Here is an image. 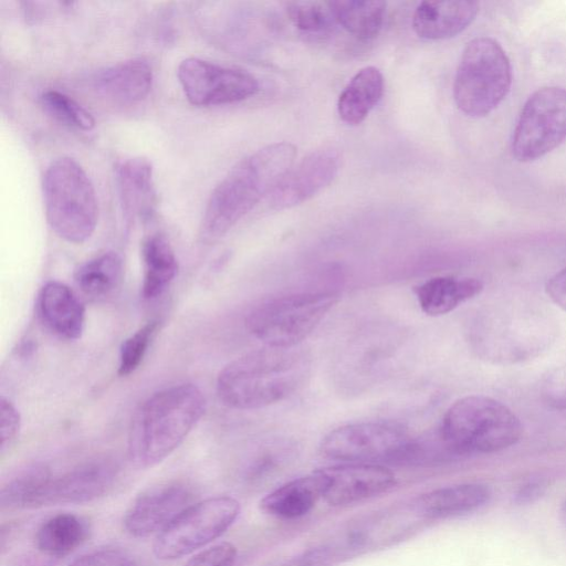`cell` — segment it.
<instances>
[{
  "label": "cell",
  "instance_id": "obj_1",
  "mask_svg": "<svg viewBox=\"0 0 566 566\" xmlns=\"http://www.w3.org/2000/svg\"><path fill=\"white\" fill-rule=\"evenodd\" d=\"M296 148L287 142L268 145L240 160L218 184L207 202L200 237L212 242L224 235L292 168Z\"/></svg>",
  "mask_w": 566,
  "mask_h": 566
},
{
  "label": "cell",
  "instance_id": "obj_2",
  "mask_svg": "<svg viewBox=\"0 0 566 566\" xmlns=\"http://www.w3.org/2000/svg\"><path fill=\"white\" fill-rule=\"evenodd\" d=\"M310 369L308 355L296 346H265L224 366L217 379L218 397L239 410L269 407L298 390Z\"/></svg>",
  "mask_w": 566,
  "mask_h": 566
},
{
  "label": "cell",
  "instance_id": "obj_3",
  "mask_svg": "<svg viewBox=\"0 0 566 566\" xmlns=\"http://www.w3.org/2000/svg\"><path fill=\"white\" fill-rule=\"evenodd\" d=\"M206 411V398L192 384L154 392L135 411L128 432V455L139 469L164 461L186 439Z\"/></svg>",
  "mask_w": 566,
  "mask_h": 566
},
{
  "label": "cell",
  "instance_id": "obj_4",
  "mask_svg": "<svg viewBox=\"0 0 566 566\" xmlns=\"http://www.w3.org/2000/svg\"><path fill=\"white\" fill-rule=\"evenodd\" d=\"M439 436L454 455L490 453L516 443L522 436V423L501 401L472 395L448 408Z\"/></svg>",
  "mask_w": 566,
  "mask_h": 566
},
{
  "label": "cell",
  "instance_id": "obj_5",
  "mask_svg": "<svg viewBox=\"0 0 566 566\" xmlns=\"http://www.w3.org/2000/svg\"><path fill=\"white\" fill-rule=\"evenodd\" d=\"M42 188L52 230L72 243L90 239L98 208L94 187L81 165L70 157L55 159L44 172Z\"/></svg>",
  "mask_w": 566,
  "mask_h": 566
},
{
  "label": "cell",
  "instance_id": "obj_6",
  "mask_svg": "<svg viewBox=\"0 0 566 566\" xmlns=\"http://www.w3.org/2000/svg\"><path fill=\"white\" fill-rule=\"evenodd\" d=\"M512 66L501 44L490 36L472 39L465 45L454 76L453 97L470 117H484L507 96Z\"/></svg>",
  "mask_w": 566,
  "mask_h": 566
},
{
  "label": "cell",
  "instance_id": "obj_7",
  "mask_svg": "<svg viewBox=\"0 0 566 566\" xmlns=\"http://www.w3.org/2000/svg\"><path fill=\"white\" fill-rule=\"evenodd\" d=\"M335 292H303L268 301L250 312L248 331L265 346L295 347L338 302Z\"/></svg>",
  "mask_w": 566,
  "mask_h": 566
},
{
  "label": "cell",
  "instance_id": "obj_8",
  "mask_svg": "<svg viewBox=\"0 0 566 566\" xmlns=\"http://www.w3.org/2000/svg\"><path fill=\"white\" fill-rule=\"evenodd\" d=\"M547 316L530 308L491 311L479 331L478 347L492 363L513 364L545 350L554 338Z\"/></svg>",
  "mask_w": 566,
  "mask_h": 566
},
{
  "label": "cell",
  "instance_id": "obj_9",
  "mask_svg": "<svg viewBox=\"0 0 566 566\" xmlns=\"http://www.w3.org/2000/svg\"><path fill=\"white\" fill-rule=\"evenodd\" d=\"M240 514V503L226 495L192 503L156 535L153 552L158 559L189 555L220 537Z\"/></svg>",
  "mask_w": 566,
  "mask_h": 566
},
{
  "label": "cell",
  "instance_id": "obj_10",
  "mask_svg": "<svg viewBox=\"0 0 566 566\" xmlns=\"http://www.w3.org/2000/svg\"><path fill=\"white\" fill-rule=\"evenodd\" d=\"M416 440L388 421L348 423L328 432L319 446L328 459L348 463L408 462Z\"/></svg>",
  "mask_w": 566,
  "mask_h": 566
},
{
  "label": "cell",
  "instance_id": "obj_11",
  "mask_svg": "<svg viewBox=\"0 0 566 566\" xmlns=\"http://www.w3.org/2000/svg\"><path fill=\"white\" fill-rule=\"evenodd\" d=\"M566 139V88L544 86L525 101L511 139L514 158L539 159Z\"/></svg>",
  "mask_w": 566,
  "mask_h": 566
},
{
  "label": "cell",
  "instance_id": "obj_12",
  "mask_svg": "<svg viewBox=\"0 0 566 566\" xmlns=\"http://www.w3.org/2000/svg\"><path fill=\"white\" fill-rule=\"evenodd\" d=\"M177 75L187 99L197 106L237 103L259 90L256 78L249 72L199 57L182 60Z\"/></svg>",
  "mask_w": 566,
  "mask_h": 566
},
{
  "label": "cell",
  "instance_id": "obj_13",
  "mask_svg": "<svg viewBox=\"0 0 566 566\" xmlns=\"http://www.w3.org/2000/svg\"><path fill=\"white\" fill-rule=\"evenodd\" d=\"M340 155L334 147H321L310 153L276 185L268 197L275 210L298 206L326 188L336 177Z\"/></svg>",
  "mask_w": 566,
  "mask_h": 566
},
{
  "label": "cell",
  "instance_id": "obj_14",
  "mask_svg": "<svg viewBox=\"0 0 566 566\" xmlns=\"http://www.w3.org/2000/svg\"><path fill=\"white\" fill-rule=\"evenodd\" d=\"M189 486L169 482L153 486L138 495L123 518L127 533L135 537L159 534L193 502Z\"/></svg>",
  "mask_w": 566,
  "mask_h": 566
},
{
  "label": "cell",
  "instance_id": "obj_15",
  "mask_svg": "<svg viewBox=\"0 0 566 566\" xmlns=\"http://www.w3.org/2000/svg\"><path fill=\"white\" fill-rule=\"evenodd\" d=\"M322 471L326 479L323 500L334 507L373 499L397 484L395 473L378 463H345Z\"/></svg>",
  "mask_w": 566,
  "mask_h": 566
},
{
  "label": "cell",
  "instance_id": "obj_16",
  "mask_svg": "<svg viewBox=\"0 0 566 566\" xmlns=\"http://www.w3.org/2000/svg\"><path fill=\"white\" fill-rule=\"evenodd\" d=\"M117 478V467L108 460L80 464L61 474H54L49 491V505L80 504L106 494Z\"/></svg>",
  "mask_w": 566,
  "mask_h": 566
},
{
  "label": "cell",
  "instance_id": "obj_17",
  "mask_svg": "<svg viewBox=\"0 0 566 566\" xmlns=\"http://www.w3.org/2000/svg\"><path fill=\"white\" fill-rule=\"evenodd\" d=\"M479 10L476 1H423L413 12L412 28L422 39H450L464 31L475 20Z\"/></svg>",
  "mask_w": 566,
  "mask_h": 566
},
{
  "label": "cell",
  "instance_id": "obj_18",
  "mask_svg": "<svg viewBox=\"0 0 566 566\" xmlns=\"http://www.w3.org/2000/svg\"><path fill=\"white\" fill-rule=\"evenodd\" d=\"M38 312L44 325L61 338L77 339L84 331V306L64 283L50 281L43 285L38 296Z\"/></svg>",
  "mask_w": 566,
  "mask_h": 566
},
{
  "label": "cell",
  "instance_id": "obj_19",
  "mask_svg": "<svg viewBox=\"0 0 566 566\" xmlns=\"http://www.w3.org/2000/svg\"><path fill=\"white\" fill-rule=\"evenodd\" d=\"M326 479L318 469L307 475L291 480L268 493L260 509L268 515L281 520H295L310 513L323 499Z\"/></svg>",
  "mask_w": 566,
  "mask_h": 566
},
{
  "label": "cell",
  "instance_id": "obj_20",
  "mask_svg": "<svg viewBox=\"0 0 566 566\" xmlns=\"http://www.w3.org/2000/svg\"><path fill=\"white\" fill-rule=\"evenodd\" d=\"M491 497L486 485L464 483L436 489L412 501L426 521L464 515L484 506Z\"/></svg>",
  "mask_w": 566,
  "mask_h": 566
},
{
  "label": "cell",
  "instance_id": "obj_21",
  "mask_svg": "<svg viewBox=\"0 0 566 566\" xmlns=\"http://www.w3.org/2000/svg\"><path fill=\"white\" fill-rule=\"evenodd\" d=\"M120 205L126 219H146L156 207L151 164L142 157L128 158L116 169Z\"/></svg>",
  "mask_w": 566,
  "mask_h": 566
},
{
  "label": "cell",
  "instance_id": "obj_22",
  "mask_svg": "<svg viewBox=\"0 0 566 566\" xmlns=\"http://www.w3.org/2000/svg\"><path fill=\"white\" fill-rule=\"evenodd\" d=\"M153 70L140 59L112 65L95 77L96 90L109 99L132 104L145 98L153 85Z\"/></svg>",
  "mask_w": 566,
  "mask_h": 566
},
{
  "label": "cell",
  "instance_id": "obj_23",
  "mask_svg": "<svg viewBox=\"0 0 566 566\" xmlns=\"http://www.w3.org/2000/svg\"><path fill=\"white\" fill-rule=\"evenodd\" d=\"M483 290V283L474 277L437 276L415 291L420 308L430 316L450 313Z\"/></svg>",
  "mask_w": 566,
  "mask_h": 566
},
{
  "label": "cell",
  "instance_id": "obj_24",
  "mask_svg": "<svg viewBox=\"0 0 566 566\" xmlns=\"http://www.w3.org/2000/svg\"><path fill=\"white\" fill-rule=\"evenodd\" d=\"M384 86V76L377 67L360 69L338 97L340 119L348 125L360 124L381 99Z\"/></svg>",
  "mask_w": 566,
  "mask_h": 566
},
{
  "label": "cell",
  "instance_id": "obj_25",
  "mask_svg": "<svg viewBox=\"0 0 566 566\" xmlns=\"http://www.w3.org/2000/svg\"><path fill=\"white\" fill-rule=\"evenodd\" d=\"M87 522L73 513H59L45 520L36 530L34 545L46 557L71 554L87 538Z\"/></svg>",
  "mask_w": 566,
  "mask_h": 566
},
{
  "label": "cell",
  "instance_id": "obj_26",
  "mask_svg": "<svg viewBox=\"0 0 566 566\" xmlns=\"http://www.w3.org/2000/svg\"><path fill=\"white\" fill-rule=\"evenodd\" d=\"M52 476V471L44 464L19 470L1 488L2 507L31 510L48 506Z\"/></svg>",
  "mask_w": 566,
  "mask_h": 566
},
{
  "label": "cell",
  "instance_id": "obj_27",
  "mask_svg": "<svg viewBox=\"0 0 566 566\" xmlns=\"http://www.w3.org/2000/svg\"><path fill=\"white\" fill-rule=\"evenodd\" d=\"M143 284L142 294L146 300L160 296L178 272L176 254L160 233L147 237L142 244Z\"/></svg>",
  "mask_w": 566,
  "mask_h": 566
},
{
  "label": "cell",
  "instance_id": "obj_28",
  "mask_svg": "<svg viewBox=\"0 0 566 566\" xmlns=\"http://www.w3.org/2000/svg\"><path fill=\"white\" fill-rule=\"evenodd\" d=\"M123 279V262L113 252H104L84 262L75 271L77 287L86 296L101 300L114 293Z\"/></svg>",
  "mask_w": 566,
  "mask_h": 566
},
{
  "label": "cell",
  "instance_id": "obj_29",
  "mask_svg": "<svg viewBox=\"0 0 566 566\" xmlns=\"http://www.w3.org/2000/svg\"><path fill=\"white\" fill-rule=\"evenodd\" d=\"M334 20L359 40L375 38L384 23V1L338 0L327 2Z\"/></svg>",
  "mask_w": 566,
  "mask_h": 566
},
{
  "label": "cell",
  "instance_id": "obj_30",
  "mask_svg": "<svg viewBox=\"0 0 566 566\" xmlns=\"http://www.w3.org/2000/svg\"><path fill=\"white\" fill-rule=\"evenodd\" d=\"M43 107L59 120L83 130L94 127L92 114L72 97L55 90L45 91L41 95Z\"/></svg>",
  "mask_w": 566,
  "mask_h": 566
},
{
  "label": "cell",
  "instance_id": "obj_31",
  "mask_svg": "<svg viewBox=\"0 0 566 566\" xmlns=\"http://www.w3.org/2000/svg\"><path fill=\"white\" fill-rule=\"evenodd\" d=\"M158 328L159 322L150 321L123 342L119 350V376H128L138 368Z\"/></svg>",
  "mask_w": 566,
  "mask_h": 566
},
{
  "label": "cell",
  "instance_id": "obj_32",
  "mask_svg": "<svg viewBox=\"0 0 566 566\" xmlns=\"http://www.w3.org/2000/svg\"><path fill=\"white\" fill-rule=\"evenodd\" d=\"M286 14L295 28L307 33L325 32L334 19L328 4L316 1L290 2Z\"/></svg>",
  "mask_w": 566,
  "mask_h": 566
},
{
  "label": "cell",
  "instance_id": "obj_33",
  "mask_svg": "<svg viewBox=\"0 0 566 566\" xmlns=\"http://www.w3.org/2000/svg\"><path fill=\"white\" fill-rule=\"evenodd\" d=\"M67 566H135L129 553L118 547L91 551L75 558Z\"/></svg>",
  "mask_w": 566,
  "mask_h": 566
},
{
  "label": "cell",
  "instance_id": "obj_34",
  "mask_svg": "<svg viewBox=\"0 0 566 566\" xmlns=\"http://www.w3.org/2000/svg\"><path fill=\"white\" fill-rule=\"evenodd\" d=\"M235 558V546L222 542L198 552L185 566H233Z\"/></svg>",
  "mask_w": 566,
  "mask_h": 566
},
{
  "label": "cell",
  "instance_id": "obj_35",
  "mask_svg": "<svg viewBox=\"0 0 566 566\" xmlns=\"http://www.w3.org/2000/svg\"><path fill=\"white\" fill-rule=\"evenodd\" d=\"M542 396L551 407L566 410V363L545 377L542 384Z\"/></svg>",
  "mask_w": 566,
  "mask_h": 566
},
{
  "label": "cell",
  "instance_id": "obj_36",
  "mask_svg": "<svg viewBox=\"0 0 566 566\" xmlns=\"http://www.w3.org/2000/svg\"><path fill=\"white\" fill-rule=\"evenodd\" d=\"M21 426L20 413L7 398L0 400L1 452L3 453L15 441Z\"/></svg>",
  "mask_w": 566,
  "mask_h": 566
},
{
  "label": "cell",
  "instance_id": "obj_37",
  "mask_svg": "<svg viewBox=\"0 0 566 566\" xmlns=\"http://www.w3.org/2000/svg\"><path fill=\"white\" fill-rule=\"evenodd\" d=\"M343 552L335 547H319L307 551L283 566H332L338 562Z\"/></svg>",
  "mask_w": 566,
  "mask_h": 566
},
{
  "label": "cell",
  "instance_id": "obj_38",
  "mask_svg": "<svg viewBox=\"0 0 566 566\" xmlns=\"http://www.w3.org/2000/svg\"><path fill=\"white\" fill-rule=\"evenodd\" d=\"M546 292L556 305L566 311V268L549 277Z\"/></svg>",
  "mask_w": 566,
  "mask_h": 566
},
{
  "label": "cell",
  "instance_id": "obj_39",
  "mask_svg": "<svg viewBox=\"0 0 566 566\" xmlns=\"http://www.w3.org/2000/svg\"><path fill=\"white\" fill-rule=\"evenodd\" d=\"M562 516H563L564 522L566 523V500L562 507Z\"/></svg>",
  "mask_w": 566,
  "mask_h": 566
}]
</instances>
